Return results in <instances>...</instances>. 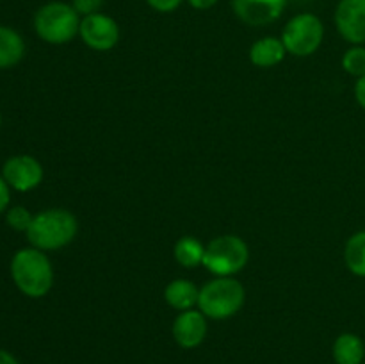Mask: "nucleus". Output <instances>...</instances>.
I'll list each match as a JSON object with an SVG mask.
<instances>
[{"label": "nucleus", "mask_w": 365, "mask_h": 364, "mask_svg": "<svg viewBox=\"0 0 365 364\" xmlns=\"http://www.w3.org/2000/svg\"><path fill=\"white\" fill-rule=\"evenodd\" d=\"M335 27L348 43H365V0H341L335 9Z\"/></svg>", "instance_id": "obj_9"}, {"label": "nucleus", "mask_w": 365, "mask_h": 364, "mask_svg": "<svg viewBox=\"0 0 365 364\" xmlns=\"http://www.w3.org/2000/svg\"><path fill=\"white\" fill-rule=\"evenodd\" d=\"M32 220H34V214L29 213L27 207L24 206L11 207V209H7L6 213L7 225L16 232H27L29 227H31Z\"/></svg>", "instance_id": "obj_19"}, {"label": "nucleus", "mask_w": 365, "mask_h": 364, "mask_svg": "<svg viewBox=\"0 0 365 364\" xmlns=\"http://www.w3.org/2000/svg\"><path fill=\"white\" fill-rule=\"evenodd\" d=\"M189 6L195 7L198 11H207L210 7H214L217 4V0H187Z\"/></svg>", "instance_id": "obj_24"}, {"label": "nucleus", "mask_w": 365, "mask_h": 364, "mask_svg": "<svg viewBox=\"0 0 365 364\" xmlns=\"http://www.w3.org/2000/svg\"><path fill=\"white\" fill-rule=\"evenodd\" d=\"M364 364H365V360H364Z\"/></svg>", "instance_id": "obj_27"}, {"label": "nucleus", "mask_w": 365, "mask_h": 364, "mask_svg": "<svg viewBox=\"0 0 365 364\" xmlns=\"http://www.w3.org/2000/svg\"><path fill=\"white\" fill-rule=\"evenodd\" d=\"M81 14L66 2H48L38 9L34 16V31L50 45H64L78 36Z\"/></svg>", "instance_id": "obj_4"}, {"label": "nucleus", "mask_w": 365, "mask_h": 364, "mask_svg": "<svg viewBox=\"0 0 365 364\" xmlns=\"http://www.w3.org/2000/svg\"><path fill=\"white\" fill-rule=\"evenodd\" d=\"M0 125H2V116H0Z\"/></svg>", "instance_id": "obj_26"}, {"label": "nucleus", "mask_w": 365, "mask_h": 364, "mask_svg": "<svg viewBox=\"0 0 365 364\" xmlns=\"http://www.w3.org/2000/svg\"><path fill=\"white\" fill-rule=\"evenodd\" d=\"M334 359L337 364H362L365 359L364 341L355 334H341L334 343Z\"/></svg>", "instance_id": "obj_15"}, {"label": "nucleus", "mask_w": 365, "mask_h": 364, "mask_svg": "<svg viewBox=\"0 0 365 364\" xmlns=\"http://www.w3.org/2000/svg\"><path fill=\"white\" fill-rule=\"evenodd\" d=\"M198 285L195 282L187 280V278H175L164 289V300H166L168 305L180 310V313L198 307Z\"/></svg>", "instance_id": "obj_13"}, {"label": "nucleus", "mask_w": 365, "mask_h": 364, "mask_svg": "<svg viewBox=\"0 0 365 364\" xmlns=\"http://www.w3.org/2000/svg\"><path fill=\"white\" fill-rule=\"evenodd\" d=\"M287 0H232L235 16L252 27H264L282 16Z\"/></svg>", "instance_id": "obj_10"}, {"label": "nucleus", "mask_w": 365, "mask_h": 364, "mask_svg": "<svg viewBox=\"0 0 365 364\" xmlns=\"http://www.w3.org/2000/svg\"><path fill=\"white\" fill-rule=\"evenodd\" d=\"M342 68L353 77L360 79L365 75V46L355 45L342 56Z\"/></svg>", "instance_id": "obj_18"}, {"label": "nucleus", "mask_w": 365, "mask_h": 364, "mask_svg": "<svg viewBox=\"0 0 365 364\" xmlns=\"http://www.w3.org/2000/svg\"><path fill=\"white\" fill-rule=\"evenodd\" d=\"M146 2L157 13H173L175 9H178L182 6L184 0H146Z\"/></svg>", "instance_id": "obj_21"}, {"label": "nucleus", "mask_w": 365, "mask_h": 364, "mask_svg": "<svg viewBox=\"0 0 365 364\" xmlns=\"http://www.w3.org/2000/svg\"><path fill=\"white\" fill-rule=\"evenodd\" d=\"M24 38L14 29L0 25V70L11 68L24 59Z\"/></svg>", "instance_id": "obj_14"}, {"label": "nucleus", "mask_w": 365, "mask_h": 364, "mask_svg": "<svg viewBox=\"0 0 365 364\" xmlns=\"http://www.w3.org/2000/svg\"><path fill=\"white\" fill-rule=\"evenodd\" d=\"M245 285L234 277H216L200 288L198 309L210 320H227L242 309Z\"/></svg>", "instance_id": "obj_3"}, {"label": "nucleus", "mask_w": 365, "mask_h": 364, "mask_svg": "<svg viewBox=\"0 0 365 364\" xmlns=\"http://www.w3.org/2000/svg\"><path fill=\"white\" fill-rule=\"evenodd\" d=\"M207 316L200 309L182 310L173 321V338L182 348H196L207 338Z\"/></svg>", "instance_id": "obj_11"}, {"label": "nucleus", "mask_w": 365, "mask_h": 364, "mask_svg": "<svg viewBox=\"0 0 365 364\" xmlns=\"http://www.w3.org/2000/svg\"><path fill=\"white\" fill-rule=\"evenodd\" d=\"M4 181L16 191H31L38 188L43 181V166L36 157L21 153L9 157L2 166Z\"/></svg>", "instance_id": "obj_8"}, {"label": "nucleus", "mask_w": 365, "mask_h": 364, "mask_svg": "<svg viewBox=\"0 0 365 364\" xmlns=\"http://www.w3.org/2000/svg\"><path fill=\"white\" fill-rule=\"evenodd\" d=\"M287 56L284 41L282 38H274V36H266L255 41L250 49V61L252 64L259 68H273L284 61Z\"/></svg>", "instance_id": "obj_12"}, {"label": "nucleus", "mask_w": 365, "mask_h": 364, "mask_svg": "<svg viewBox=\"0 0 365 364\" xmlns=\"http://www.w3.org/2000/svg\"><path fill=\"white\" fill-rule=\"evenodd\" d=\"M77 232L78 221L70 211L45 209L34 214V220L25 234L31 246L43 252H50V250H59L70 245Z\"/></svg>", "instance_id": "obj_2"}, {"label": "nucleus", "mask_w": 365, "mask_h": 364, "mask_svg": "<svg viewBox=\"0 0 365 364\" xmlns=\"http://www.w3.org/2000/svg\"><path fill=\"white\" fill-rule=\"evenodd\" d=\"M0 364H20L16 360V357L13 355V353L6 352V350L0 348Z\"/></svg>", "instance_id": "obj_25"}, {"label": "nucleus", "mask_w": 365, "mask_h": 364, "mask_svg": "<svg viewBox=\"0 0 365 364\" xmlns=\"http://www.w3.org/2000/svg\"><path fill=\"white\" fill-rule=\"evenodd\" d=\"M11 277L25 296L41 298L53 285V268L43 250L29 246L18 250L11 259Z\"/></svg>", "instance_id": "obj_1"}, {"label": "nucleus", "mask_w": 365, "mask_h": 364, "mask_svg": "<svg viewBox=\"0 0 365 364\" xmlns=\"http://www.w3.org/2000/svg\"><path fill=\"white\" fill-rule=\"evenodd\" d=\"M78 36L91 50L107 52L120 41V27L109 14L95 13L82 18Z\"/></svg>", "instance_id": "obj_7"}, {"label": "nucleus", "mask_w": 365, "mask_h": 364, "mask_svg": "<svg viewBox=\"0 0 365 364\" xmlns=\"http://www.w3.org/2000/svg\"><path fill=\"white\" fill-rule=\"evenodd\" d=\"M9 202H11V188L9 184L4 181L2 175H0V214L6 213L7 207H9Z\"/></svg>", "instance_id": "obj_22"}, {"label": "nucleus", "mask_w": 365, "mask_h": 364, "mask_svg": "<svg viewBox=\"0 0 365 364\" xmlns=\"http://www.w3.org/2000/svg\"><path fill=\"white\" fill-rule=\"evenodd\" d=\"M175 261L180 264L182 268H196L198 264L203 263V256H205V245L202 241H198L192 236H184V238L178 239L175 243L173 248Z\"/></svg>", "instance_id": "obj_16"}, {"label": "nucleus", "mask_w": 365, "mask_h": 364, "mask_svg": "<svg viewBox=\"0 0 365 364\" xmlns=\"http://www.w3.org/2000/svg\"><path fill=\"white\" fill-rule=\"evenodd\" d=\"M73 9L81 14V18L89 16V14L100 13L103 6V0H71Z\"/></svg>", "instance_id": "obj_20"}, {"label": "nucleus", "mask_w": 365, "mask_h": 364, "mask_svg": "<svg viewBox=\"0 0 365 364\" xmlns=\"http://www.w3.org/2000/svg\"><path fill=\"white\" fill-rule=\"evenodd\" d=\"M250 261V248L239 236L227 234L214 238L205 245L203 266L216 277H234L245 270Z\"/></svg>", "instance_id": "obj_5"}, {"label": "nucleus", "mask_w": 365, "mask_h": 364, "mask_svg": "<svg viewBox=\"0 0 365 364\" xmlns=\"http://www.w3.org/2000/svg\"><path fill=\"white\" fill-rule=\"evenodd\" d=\"M344 261L351 273L365 277V231L356 232L348 239L344 248Z\"/></svg>", "instance_id": "obj_17"}, {"label": "nucleus", "mask_w": 365, "mask_h": 364, "mask_svg": "<svg viewBox=\"0 0 365 364\" xmlns=\"http://www.w3.org/2000/svg\"><path fill=\"white\" fill-rule=\"evenodd\" d=\"M355 98H356V102L360 103V107H364V109H365V75H364V77H360L359 81H356Z\"/></svg>", "instance_id": "obj_23"}, {"label": "nucleus", "mask_w": 365, "mask_h": 364, "mask_svg": "<svg viewBox=\"0 0 365 364\" xmlns=\"http://www.w3.org/2000/svg\"><path fill=\"white\" fill-rule=\"evenodd\" d=\"M323 21L312 13H302L292 16L282 32L285 50L296 57H309L316 54L323 43Z\"/></svg>", "instance_id": "obj_6"}]
</instances>
